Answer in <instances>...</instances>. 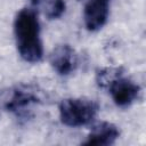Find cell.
<instances>
[{
	"label": "cell",
	"mask_w": 146,
	"mask_h": 146,
	"mask_svg": "<svg viewBox=\"0 0 146 146\" xmlns=\"http://www.w3.org/2000/svg\"><path fill=\"white\" fill-rule=\"evenodd\" d=\"M58 110L62 123L76 128L91 123L98 114L99 106L87 98H66L60 102Z\"/></svg>",
	"instance_id": "7a4b0ae2"
},
{
	"label": "cell",
	"mask_w": 146,
	"mask_h": 146,
	"mask_svg": "<svg viewBox=\"0 0 146 146\" xmlns=\"http://www.w3.org/2000/svg\"><path fill=\"white\" fill-rule=\"evenodd\" d=\"M114 104L119 107L130 106L139 96L140 88L123 74L114 79L107 87Z\"/></svg>",
	"instance_id": "277c9868"
},
{
	"label": "cell",
	"mask_w": 146,
	"mask_h": 146,
	"mask_svg": "<svg viewBox=\"0 0 146 146\" xmlns=\"http://www.w3.org/2000/svg\"><path fill=\"white\" fill-rule=\"evenodd\" d=\"M51 67L59 75H68L78 67V55L70 44H59L50 54Z\"/></svg>",
	"instance_id": "8992f818"
},
{
	"label": "cell",
	"mask_w": 146,
	"mask_h": 146,
	"mask_svg": "<svg viewBox=\"0 0 146 146\" xmlns=\"http://www.w3.org/2000/svg\"><path fill=\"white\" fill-rule=\"evenodd\" d=\"M43 0H30V2L33 5V6H40L42 3Z\"/></svg>",
	"instance_id": "30bf717a"
},
{
	"label": "cell",
	"mask_w": 146,
	"mask_h": 146,
	"mask_svg": "<svg viewBox=\"0 0 146 146\" xmlns=\"http://www.w3.org/2000/svg\"><path fill=\"white\" fill-rule=\"evenodd\" d=\"M40 100L41 98L35 87L30 84H19L7 92L3 97L2 106L8 112L18 113L33 104L40 103Z\"/></svg>",
	"instance_id": "3957f363"
},
{
	"label": "cell",
	"mask_w": 146,
	"mask_h": 146,
	"mask_svg": "<svg viewBox=\"0 0 146 146\" xmlns=\"http://www.w3.org/2000/svg\"><path fill=\"white\" fill-rule=\"evenodd\" d=\"M124 74L121 67H105L96 73V82L100 88H107L108 84L117 76Z\"/></svg>",
	"instance_id": "ba28073f"
},
{
	"label": "cell",
	"mask_w": 146,
	"mask_h": 146,
	"mask_svg": "<svg viewBox=\"0 0 146 146\" xmlns=\"http://www.w3.org/2000/svg\"><path fill=\"white\" fill-rule=\"evenodd\" d=\"M14 34L19 56L29 63H39L43 57L38 14L32 8L21 9L14 19Z\"/></svg>",
	"instance_id": "6da1fadb"
},
{
	"label": "cell",
	"mask_w": 146,
	"mask_h": 146,
	"mask_svg": "<svg viewBox=\"0 0 146 146\" xmlns=\"http://www.w3.org/2000/svg\"><path fill=\"white\" fill-rule=\"evenodd\" d=\"M41 5L43 6L44 15L49 19L59 18L66 9V3L64 0H43Z\"/></svg>",
	"instance_id": "9c48e42d"
},
{
	"label": "cell",
	"mask_w": 146,
	"mask_h": 146,
	"mask_svg": "<svg viewBox=\"0 0 146 146\" xmlns=\"http://www.w3.org/2000/svg\"><path fill=\"white\" fill-rule=\"evenodd\" d=\"M119 136L120 130L115 124L111 122H99L92 127L87 140L82 144L87 146H110L116 141Z\"/></svg>",
	"instance_id": "52a82bcc"
},
{
	"label": "cell",
	"mask_w": 146,
	"mask_h": 146,
	"mask_svg": "<svg viewBox=\"0 0 146 146\" xmlns=\"http://www.w3.org/2000/svg\"><path fill=\"white\" fill-rule=\"evenodd\" d=\"M111 0H84L83 21L88 31L100 30L107 22Z\"/></svg>",
	"instance_id": "5b68a950"
}]
</instances>
